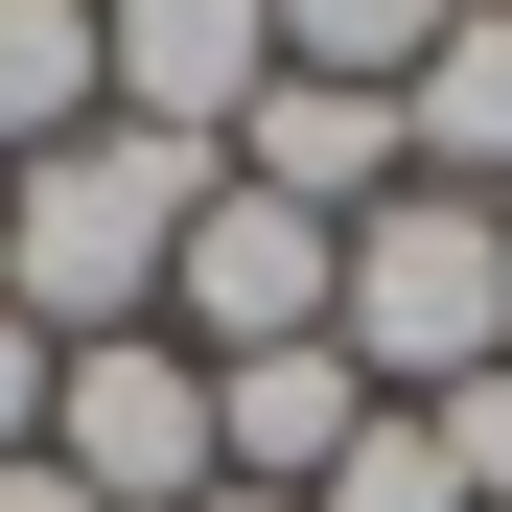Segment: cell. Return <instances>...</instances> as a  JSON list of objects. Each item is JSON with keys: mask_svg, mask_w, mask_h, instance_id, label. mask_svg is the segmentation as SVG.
<instances>
[{"mask_svg": "<svg viewBox=\"0 0 512 512\" xmlns=\"http://www.w3.org/2000/svg\"><path fill=\"white\" fill-rule=\"evenodd\" d=\"M210 187H233V163L140 140V117L47 140L24 187H0V303H24L47 350H117V326H163V256H187V210H210Z\"/></svg>", "mask_w": 512, "mask_h": 512, "instance_id": "cell-1", "label": "cell"}, {"mask_svg": "<svg viewBox=\"0 0 512 512\" xmlns=\"http://www.w3.org/2000/svg\"><path fill=\"white\" fill-rule=\"evenodd\" d=\"M326 350H350L373 396H466V373H512V210H466V187H396V210H350Z\"/></svg>", "mask_w": 512, "mask_h": 512, "instance_id": "cell-2", "label": "cell"}, {"mask_svg": "<svg viewBox=\"0 0 512 512\" xmlns=\"http://www.w3.org/2000/svg\"><path fill=\"white\" fill-rule=\"evenodd\" d=\"M47 466L94 489V512H187V489H233V443H210V350H163V326L70 350V373H47Z\"/></svg>", "mask_w": 512, "mask_h": 512, "instance_id": "cell-3", "label": "cell"}, {"mask_svg": "<svg viewBox=\"0 0 512 512\" xmlns=\"http://www.w3.org/2000/svg\"><path fill=\"white\" fill-rule=\"evenodd\" d=\"M326 280H350V233L326 210H280V187H210L187 210V256H163V350H326Z\"/></svg>", "mask_w": 512, "mask_h": 512, "instance_id": "cell-4", "label": "cell"}, {"mask_svg": "<svg viewBox=\"0 0 512 512\" xmlns=\"http://www.w3.org/2000/svg\"><path fill=\"white\" fill-rule=\"evenodd\" d=\"M94 70H117V117H140V140L233 163V117L280 94V24H256V0H94Z\"/></svg>", "mask_w": 512, "mask_h": 512, "instance_id": "cell-5", "label": "cell"}, {"mask_svg": "<svg viewBox=\"0 0 512 512\" xmlns=\"http://www.w3.org/2000/svg\"><path fill=\"white\" fill-rule=\"evenodd\" d=\"M233 187H280V210H326V233L396 210V187H419V163H396V94H303V70H280V94L233 117Z\"/></svg>", "mask_w": 512, "mask_h": 512, "instance_id": "cell-6", "label": "cell"}, {"mask_svg": "<svg viewBox=\"0 0 512 512\" xmlns=\"http://www.w3.org/2000/svg\"><path fill=\"white\" fill-rule=\"evenodd\" d=\"M210 443H233V489H326V466L373 443V373L350 350H233L210 373Z\"/></svg>", "mask_w": 512, "mask_h": 512, "instance_id": "cell-7", "label": "cell"}, {"mask_svg": "<svg viewBox=\"0 0 512 512\" xmlns=\"http://www.w3.org/2000/svg\"><path fill=\"white\" fill-rule=\"evenodd\" d=\"M396 163H419V187H466V210H512V0H466V24L419 47V94H396Z\"/></svg>", "mask_w": 512, "mask_h": 512, "instance_id": "cell-8", "label": "cell"}, {"mask_svg": "<svg viewBox=\"0 0 512 512\" xmlns=\"http://www.w3.org/2000/svg\"><path fill=\"white\" fill-rule=\"evenodd\" d=\"M94 117H117L94 0H0V163H47V140H94Z\"/></svg>", "mask_w": 512, "mask_h": 512, "instance_id": "cell-9", "label": "cell"}, {"mask_svg": "<svg viewBox=\"0 0 512 512\" xmlns=\"http://www.w3.org/2000/svg\"><path fill=\"white\" fill-rule=\"evenodd\" d=\"M256 24H280L303 94H419V47H443L466 0H256Z\"/></svg>", "mask_w": 512, "mask_h": 512, "instance_id": "cell-10", "label": "cell"}, {"mask_svg": "<svg viewBox=\"0 0 512 512\" xmlns=\"http://www.w3.org/2000/svg\"><path fill=\"white\" fill-rule=\"evenodd\" d=\"M303 512H466V466H443V443H419V419L373 396V443H350V466H326Z\"/></svg>", "mask_w": 512, "mask_h": 512, "instance_id": "cell-11", "label": "cell"}, {"mask_svg": "<svg viewBox=\"0 0 512 512\" xmlns=\"http://www.w3.org/2000/svg\"><path fill=\"white\" fill-rule=\"evenodd\" d=\"M396 419L466 466V512H512V373H466V396H396Z\"/></svg>", "mask_w": 512, "mask_h": 512, "instance_id": "cell-12", "label": "cell"}, {"mask_svg": "<svg viewBox=\"0 0 512 512\" xmlns=\"http://www.w3.org/2000/svg\"><path fill=\"white\" fill-rule=\"evenodd\" d=\"M47 373H70V350H47V326H24V303H0V466H24V443H47Z\"/></svg>", "mask_w": 512, "mask_h": 512, "instance_id": "cell-13", "label": "cell"}, {"mask_svg": "<svg viewBox=\"0 0 512 512\" xmlns=\"http://www.w3.org/2000/svg\"><path fill=\"white\" fill-rule=\"evenodd\" d=\"M0 512H94V489H70V466H47V443H24V466H0Z\"/></svg>", "mask_w": 512, "mask_h": 512, "instance_id": "cell-14", "label": "cell"}, {"mask_svg": "<svg viewBox=\"0 0 512 512\" xmlns=\"http://www.w3.org/2000/svg\"><path fill=\"white\" fill-rule=\"evenodd\" d=\"M187 512H303V489H187Z\"/></svg>", "mask_w": 512, "mask_h": 512, "instance_id": "cell-15", "label": "cell"}, {"mask_svg": "<svg viewBox=\"0 0 512 512\" xmlns=\"http://www.w3.org/2000/svg\"><path fill=\"white\" fill-rule=\"evenodd\" d=\"M0 187H24V163H0Z\"/></svg>", "mask_w": 512, "mask_h": 512, "instance_id": "cell-16", "label": "cell"}]
</instances>
